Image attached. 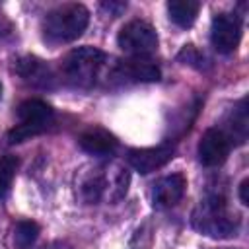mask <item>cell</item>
<instances>
[{
    "label": "cell",
    "mask_w": 249,
    "mask_h": 249,
    "mask_svg": "<svg viewBox=\"0 0 249 249\" xmlns=\"http://www.w3.org/2000/svg\"><path fill=\"white\" fill-rule=\"evenodd\" d=\"M41 249H72V247L68 243H64V241H51V243L43 245Z\"/></svg>",
    "instance_id": "ffe728a7"
},
{
    "label": "cell",
    "mask_w": 249,
    "mask_h": 249,
    "mask_svg": "<svg viewBox=\"0 0 249 249\" xmlns=\"http://www.w3.org/2000/svg\"><path fill=\"white\" fill-rule=\"evenodd\" d=\"M39 237V226L31 220H19L12 230L14 249H29Z\"/></svg>",
    "instance_id": "9a60e30c"
},
{
    "label": "cell",
    "mask_w": 249,
    "mask_h": 249,
    "mask_svg": "<svg viewBox=\"0 0 249 249\" xmlns=\"http://www.w3.org/2000/svg\"><path fill=\"white\" fill-rule=\"evenodd\" d=\"M103 8H105L107 12H111L113 16H119V12H123V10L126 8V4H123V2H105Z\"/></svg>",
    "instance_id": "ac0fdd59"
},
{
    "label": "cell",
    "mask_w": 249,
    "mask_h": 249,
    "mask_svg": "<svg viewBox=\"0 0 249 249\" xmlns=\"http://www.w3.org/2000/svg\"><path fill=\"white\" fill-rule=\"evenodd\" d=\"M173 154H175V148L171 144H160L154 148H132L128 150L126 160L132 169L146 175V173H152L163 167L167 161H171Z\"/></svg>",
    "instance_id": "9c48e42d"
},
{
    "label": "cell",
    "mask_w": 249,
    "mask_h": 249,
    "mask_svg": "<svg viewBox=\"0 0 249 249\" xmlns=\"http://www.w3.org/2000/svg\"><path fill=\"white\" fill-rule=\"evenodd\" d=\"M230 134L228 138L237 140L239 144L245 142L247 138V126H249V117H247V99L243 97L231 111V121H230Z\"/></svg>",
    "instance_id": "2e32d148"
},
{
    "label": "cell",
    "mask_w": 249,
    "mask_h": 249,
    "mask_svg": "<svg viewBox=\"0 0 249 249\" xmlns=\"http://www.w3.org/2000/svg\"><path fill=\"white\" fill-rule=\"evenodd\" d=\"M107 62V54L95 47L72 49L60 60V76L66 84L80 89H89L97 84Z\"/></svg>",
    "instance_id": "3957f363"
},
{
    "label": "cell",
    "mask_w": 249,
    "mask_h": 249,
    "mask_svg": "<svg viewBox=\"0 0 249 249\" xmlns=\"http://www.w3.org/2000/svg\"><path fill=\"white\" fill-rule=\"evenodd\" d=\"M78 144L84 152L91 156H111L117 150V138L105 128H89L80 134Z\"/></svg>",
    "instance_id": "4fadbf2b"
},
{
    "label": "cell",
    "mask_w": 249,
    "mask_h": 249,
    "mask_svg": "<svg viewBox=\"0 0 249 249\" xmlns=\"http://www.w3.org/2000/svg\"><path fill=\"white\" fill-rule=\"evenodd\" d=\"M19 160L16 156H2L0 158V196H4L14 181V175L18 171Z\"/></svg>",
    "instance_id": "e0dca14e"
},
{
    "label": "cell",
    "mask_w": 249,
    "mask_h": 249,
    "mask_svg": "<svg viewBox=\"0 0 249 249\" xmlns=\"http://www.w3.org/2000/svg\"><path fill=\"white\" fill-rule=\"evenodd\" d=\"M16 74L27 84V86H33V88H53L54 86V74L53 70L49 68V64L37 56H21L16 60V66H14Z\"/></svg>",
    "instance_id": "8fae6325"
},
{
    "label": "cell",
    "mask_w": 249,
    "mask_h": 249,
    "mask_svg": "<svg viewBox=\"0 0 249 249\" xmlns=\"http://www.w3.org/2000/svg\"><path fill=\"white\" fill-rule=\"evenodd\" d=\"M187 189V179L183 173H171L154 183L152 189V202L158 208H171L175 206Z\"/></svg>",
    "instance_id": "7c38bea8"
},
{
    "label": "cell",
    "mask_w": 249,
    "mask_h": 249,
    "mask_svg": "<svg viewBox=\"0 0 249 249\" xmlns=\"http://www.w3.org/2000/svg\"><path fill=\"white\" fill-rule=\"evenodd\" d=\"M130 173L117 161H99L76 173V195L84 204H115L124 198Z\"/></svg>",
    "instance_id": "6da1fadb"
},
{
    "label": "cell",
    "mask_w": 249,
    "mask_h": 249,
    "mask_svg": "<svg viewBox=\"0 0 249 249\" xmlns=\"http://www.w3.org/2000/svg\"><path fill=\"white\" fill-rule=\"evenodd\" d=\"M117 45L136 58H144L158 49V33L144 19H132L124 23L117 35Z\"/></svg>",
    "instance_id": "8992f818"
},
{
    "label": "cell",
    "mask_w": 249,
    "mask_h": 249,
    "mask_svg": "<svg viewBox=\"0 0 249 249\" xmlns=\"http://www.w3.org/2000/svg\"><path fill=\"white\" fill-rule=\"evenodd\" d=\"M193 228L208 237H230L239 228V216L230 210L228 198L220 191L206 193L191 216Z\"/></svg>",
    "instance_id": "7a4b0ae2"
},
{
    "label": "cell",
    "mask_w": 249,
    "mask_h": 249,
    "mask_svg": "<svg viewBox=\"0 0 249 249\" xmlns=\"http://www.w3.org/2000/svg\"><path fill=\"white\" fill-rule=\"evenodd\" d=\"M89 12L84 4L70 2L56 6L43 19V33L49 43H70L76 41L88 27Z\"/></svg>",
    "instance_id": "277c9868"
},
{
    "label": "cell",
    "mask_w": 249,
    "mask_h": 249,
    "mask_svg": "<svg viewBox=\"0 0 249 249\" xmlns=\"http://www.w3.org/2000/svg\"><path fill=\"white\" fill-rule=\"evenodd\" d=\"M18 119L19 124L14 126L6 136L8 144L25 142L31 136H37L43 130H47V126L53 121V109L41 99H27L18 107Z\"/></svg>",
    "instance_id": "5b68a950"
},
{
    "label": "cell",
    "mask_w": 249,
    "mask_h": 249,
    "mask_svg": "<svg viewBox=\"0 0 249 249\" xmlns=\"http://www.w3.org/2000/svg\"><path fill=\"white\" fill-rule=\"evenodd\" d=\"M247 189H249V179H243L241 183H239V200H241V204H249V196H247Z\"/></svg>",
    "instance_id": "d6986e66"
},
{
    "label": "cell",
    "mask_w": 249,
    "mask_h": 249,
    "mask_svg": "<svg viewBox=\"0 0 249 249\" xmlns=\"http://www.w3.org/2000/svg\"><path fill=\"white\" fill-rule=\"evenodd\" d=\"M0 93H2V84H0Z\"/></svg>",
    "instance_id": "44dd1931"
},
{
    "label": "cell",
    "mask_w": 249,
    "mask_h": 249,
    "mask_svg": "<svg viewBox=\"0 0 249 249\" xmlns=\"http://www.w3.org/2000/svg\"><path fill=\"white\" fill-rule=\"evenodd\" d=\"M231 148V140L228 138V132L222 128H208L200 136L198 142V160L204 167H218L226 161Z\"/></svg>",
    "instance_id": "ba28073f"
},
{
    "label": "cell",
    "mask_w": 249,
    "mask_h": 249,
    "mask_svg": "<svg viewBox=\"0 0 249 249\" xmlns=\"http://www.w3.org/2000/svg\"><path fill=\"white\" fill-rule=\"evenodd\" d=\"M161 76L158 64L146 58H126L119 60L113 70L111 78L117 82H158Z\"/></svg>",
    "instance_id": "30bf717a"
},
{
    "label": "cell",
    "mask_w": 249,
    "mask_h": 249,
    "mask_svg": "<svg viewBox=\"0 0 249 249\" xmlns=\"http://www.w3.org/2000/svg\"><path fill=\"white\" fill-rule=\"evenodd\" d=\"M200 4L196 0H171L167 2V12L173 23L179 27H191L198 16Z\"/></svg>",
    "instance_id": "5bb4252c"
},
{
    "label": "cell",
    "mask_w": 249,
    "mask_h": 249,
    "mask_svg": "<svg viewBox=\"0 0 249 249\" xmlns=\"http://www.w3.org/2000/svg\"><path fill=\"white\" fill-rule=\"evenodd\" d=\"M210 41L222 54L235 51L241 41V19L235 14H216L210 27Z\"/></svg>",
    "instance_id": "52a82bcc"
}]
</instances>
